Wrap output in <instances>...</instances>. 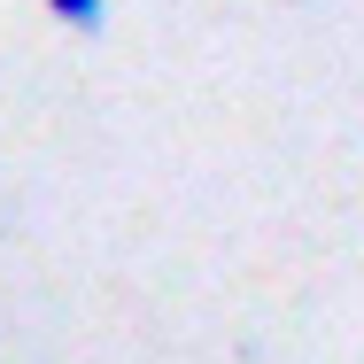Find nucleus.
<instances>
[{
    "instance_id": "1",
    "label": "nucleus",
    "mask_w": 364,
    "mask_h": 364,
    "mask_svg": "<svg viewBox=\"0 0 364 364\" xmlns=\"http://www.w3.org/2000/svg\"><path fill=\"white\" fill-rule=\"evenodd\" d=\"M63 31H77V39H101V23H109V0H39Z\"/></svg>"
}]
</instances>
